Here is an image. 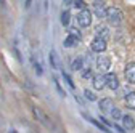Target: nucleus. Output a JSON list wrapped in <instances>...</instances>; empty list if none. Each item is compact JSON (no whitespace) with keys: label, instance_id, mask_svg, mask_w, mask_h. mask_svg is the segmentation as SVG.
I'll return each mask as SVG.
<instances>
[{"label":"nucleus","instance_id":"obj_1","mask_svg":"<svg viewBox=\"0 0 135 133\" xmlns=\"http://www.w3.org/2000/svg\"><path fill=\"white\" fill-rule=\"evenodd\" d=\"M106 21L111 24V26H119L121 23H122V11L119 10V8H116V7H109V8H106Z\"/></svg>","mask_w":135,"mask_h":133},{"label":"nucleus","instance_id":"obj_2","mask_svg":"<svg viewBox=\"0 0 135 133\" xmlns=\"http://www.w3.org/2000/svg\"><path fill=\"white\" fill-rule=\"evenodd\" d=\"M77 24L80 27H89L92 24V11L89 8L82 10L79 14H77Z\"/></svg>","mask_w":135,"mask_h":133},{"label":"nucleus","instance_id":"obj_3","mask_svg":"<svg viewBox=\"0 0 135 133\" xmlns=\"http://www.w3.org/2000/svg\"><path fill=\"white\" fill-rule=\"evenodd\" d=\"M109 68H111V59H109V56H98V59H97V69H98V72L100 74H108V71H109Z\"/></svg>","mask_w":135,"mask_h":133},{"label":"nucleus","instance_id":"obj_4","mask_svg":"<svg viewBox=\"0 0 135 133\" xmlns=\"http://www.w3.org/2000/svg\"><path fill=\"white\" fill-rule=\"evenodd\" d=\"M106 47H108L106 40H105V39H98V37H95V39L92 40V43H90L92 52H95V53H103L105 50H106Z\"/></svg>","mask_w":135,"mask_h":133},{"label":"nucleus","instance_id":"obj_5","mask_svg":"<svg viewBox=\"0 0 135 133\" xmlns=\"http://www.w3.org/2000/svg\"><path fill=\"white\" fill-rule=\"evenodd\" d=\"M106 75V87L109 88V90H117L119 88V79H117V75L116 74H113V72H108V74H105Z\"/></svg>","mask_w":135,"mask_h":133},{"label":"nucleus","instance_id":"obj_6","mask_svg":"<svg viewBox=\"0 0 135 133\" xmlns=\"http://www.w3.org/2000/svg\"><path fill=\"white\" fill-rule=\"evenodd\" d=\"M93 82V88L95 90H103L105 87H106V75L105 74H98V75H95L93 79H92Z\"/></svg>","mask_w":135,"mask_h":133},{"label":"nucleus","instance_id":"obj_7","mask_svg":"<svg viewBox=\"0 0 135 133\" xmlns=\"http://www.w3.org/2000/svg\"><path fill=\"white\" fill-rule=\"evenodd\" d=\"M100 111L101 112H111V109L114 108V103H113V99L111 98H103V99H100Z\"/></svg>","mask_w":135,"mask_h":133},{"label":"nucleus","instance_id":"obj_8","mask_svg":"<svg viewBox=\"0 0 135 133\" xmlns=\"http://www.w3.org/2000/svg\"><path fill=\"white\" fill-rule=\"evenodd\" d=\"M126 79L129 84H135V63H127L126 66Z\"/></svg>","mask_w":135,"mask_h":133},{"label":"nucleus","instance_id":"obj_9","mask_svg":"<svg viewBox=\"0 0 135 133\" xmlns=\"http://www.w3.org/2000/svg\"><path fill=\"white\" fill-rule=\"evenodd\" d=\"M32 112H34V115L37 117V120L42 124V125H45V127H50V122H48V117L42 112V109L40 108H32Z\"/></svg>","mask_w":135,"mask_h":133},{"label":"nucleus","instance_id":"obj_10","mask_svg":"<svg viewBox=\"0 0 135 133\" xmlns=\"http://www.w3.org/2000/svg\"><path fill=\"white\" fill-rule=\"evenodd\" d=\"M64 47L66 48H73V47H76V45H79L80 43V37L79 35H76V34H69L66 39H64Z\"/></svg>","mask_w":135,"mask_h":133},{"label":"nucleus","instance_id":"obj_11","mask_svg":"<svg viewBox=\"0 0 135 133\" xmlns=\"http://www.w3.org/2000/svg\"><path fill=\"white\" fill-rule=\"evenodd\" d=\"M93 11H95V14L98 16V18H105V16H106V7H105V3L100 2V0H97V2L93 3Z\"/></svg>","mask_w":135,"mask_h":133},{"label":"nucleus","instance_id":"obj_12","mask_svg":"<svg viewBox=\"0 0 135 133\" xmlns=\"http://www.w3.org/2000/svg\"><path fill=\"white\" fill-rule=\"evenodd\" d=\"M48 61H50V64H52V68H53L55 71H58V69L61 68L60 58H58V55H56L55 50H50V53H48Z\"/></svg>","mask_w":135,"mask_h":133},{"label":"nucleus","instance_id":"obj_13","mask_svg":"<svg viewBox=\"0 0 135 133\" xmlns=\"http://www.w3.org/2000/svg\"><path fill=\"white\" fill-rule=\"evenodd\" d=\"M122 125H124V130L126 131H132L135 130V120L130 117V115H122Z\"/></svg>","mask_w":135,"mask_h":133},{"label":"nucleus","instance_id":"obj_14","mask_svg":"<svg viewBox=\"0 0 135 133\" xmlns=\"http://www.w3.org/2000/svg\"><path fill=\"white\" fill-rule=\"evenodd\" d=\"M85 117H87V120H89V122H92V124H93V125H95L97 128H100V130L103 131V133H111V128H109V127H106V125H105L103 122H98L97 119L90 117V115H85Z\"/></svg>","mask_w":135,"mask_h":133},{"label":"nucleus","instance_id":"obj_15","mask_svg":"<svg viewBox=\"0 0 135 133\" xmlns=\"http://www.w3.org/2000/svg\"><path fill=\"white\" fill-rule=\"evenodd\" d=\"M95 37H98V39H108L109 37V30H108V27L106 26H98L97 29H95Z\"/></svg>","mask_w":135,"mask_h":133},{"label":"nucleus","instance_id":"obj_16","mask_svg":"<svg viewBox=\"0 0 135 133\" xmlns=\"http://www.w3.org/2000/svg\"><path fill=\"white\" fill-rule=\"evenodd\" d=\"M71 69L76 72V71H80V69H84V58H80V56H77L74 61H73V64H71Z\"/></svg>","mask_w":135,"mask_h":133},{"label":"nucleus","instance_id":"obj_17","mask_svg":"<svg viewBox=\"0 0 135 133\" xmlns=\"http://www.w3.org/2000/svg\"><path fill=\"white\" fill-rule=\"evenodd\" d=\"M126 103H127V108L129 109H135V91H130L126 96Z\"/></svg>","mask_w":135,"mask_h":133},{"label":"nucleus","instance_id":"obj_18","mask_svg":"<svg viewBox=\"0 0 135 133\" xmlns=\"http://www.w3.org/2000/svg\"><path fill=\"white\" fill-rule=\"evenodd\" d=\"M60 21H61L63 26H68V24H69V21H71V13L68 11V10H64L61 13V16H60Z\"/></svg>","mask_w":135,"mask_h":133},{"label":"nucleus","instance_id":"obj_19","mask_svg":"<svg viewBox=\"0 0 135 133\" xmlns=\"http://www.w3.org/2000/svg\"><path fill=\"white\" fill-rule=\"evenodd\" d=\"M109 115H111L114 120H121V119H122V112L117 109V108H113V109H111V112H109Z\"/></svg>","mask_w":135,"mask_h":133},{"label":"nucleus","instance_id":"obj_20","mask_svg":"<svg viewBox=\"0 0 135 133\" xmlns=\"http://www.w3.org/2000/svg\"><path fill=\"white\" fill-rule=\"evenodd\" d=\"M73 7H74V8H79V10L82 11V10L87 8V3L84 2V0H73Z\"/></svg>","mask_w":135,"mask_h":133},{"label":"nucleus","instance_id":"obj_21","mask_svg":"<svg viewBox=\"0 0 135 133\" xmlns=\"http://www.w3.org/2000/svg\"><path fill=\"white\" fill-rule=\"evenodd\" d=\"M82 77H84V79H93L95 75H93V71H92L90 68H84V71H82Z\"/></svg>","mask_w":135,"mask_h":133},{"label":"nucleus","instance_id":"obj_22","mask_svg":"<svg viewBox=\"0 0 135 133\" xmlns=\"http://www.w3.org/2000/svg\"><path fill=\"white\" fill-rule=\"evenodd\" d=\"M63 79L66 80V84H68V85H69V87H71L73 90H76V85H74V82H73V79H71L69 75H68L66 72H63Z\"/></svg>","mask_w":135,"mask_h":133},{"label":"nucleus","instance_id":"obj_23","mask_svg":"<svg viewBox=\"0 0 135 133\" xmlns=\"http://www.w3.org/2000/svg\"><path fill=\"white\" fill-rule=\"evenodd\" d=\"M84 96H85L87 99H90V101H97V96L93 95V91H90V90H84Z\"/></svg>","mask_w":135,"mask_h":133},{"label":"nucleus","instance_id":"obj_24","mask_svg":"<svg viewBox=\"0 0 135 133\" xmlns=\"http://www.w3.org/2000/svg\"><path fill=\"white\" fill-rule=\"evenodd\" d=\"M34 68H36V72H37V75H42V66H40L39 63H34Z\"/></svg>","mask_w":135,"mask_h":133},{"label":"nucleus","instance_id":"obj_25","mask_svg":"<svg viewBox=\"0 0 135 133\" xmlns=\"http://www.w3.org/2000/svg\"><path fill=\"white\" fill-rule=\"evenodd\" d=\"M31 5H32V0H26V2H24V7H26V8H29Z\"/></svg>","mask_w":135,"mask_h":133},{"label":"nucleus","instance_id":"obj_26","mask_svg":"<svg viewBox=\"0 0 135 133\" xmlns=\"http://www.w3.org/2000/svg\"><path fill=\"white\" fill-rule=\"evenodd\" d=\"M64 5H73V0H63Z\"/></svg>","mask_w":135,"mask_h":133},{"label":"nucleus","instance_id":"obj_27","mask_svg":"<svg viewBox=\"0 0 135 133\" xmlns=\"http://www.w3.org/2000/svg\"><path fill=\"white\" fill-rule=\"evenodd\" d=\"M10 133H18V131H16V130H10Z\"/></svg>","mask_w":135,"mask_h":133}]
</instances>
